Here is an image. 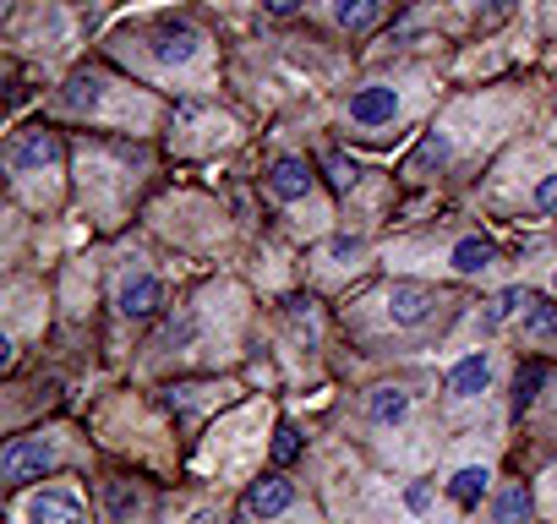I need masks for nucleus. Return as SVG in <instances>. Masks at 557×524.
<instances>
[{
	"mask_svg": "<svg viewBox=\"0 0 557 524\" xmlns=\"http://www.w3.org/2000/svg\"><path fill=\"white\" fill-rule=\"evenodd\" d=\"M50 464H55V448H50L45 437H17L7 453H0V475H7L12 486H23V481H39Z\"/></svg>",
	"mask_w": 557,
	"mask_h": 524,
	"instance_id": "obj_1",
	"label": "nucleus"
},
{
	"mask_svg": "<svg viewBox=\"0 0 557 524\" xmlns=\"http://www.w3.org/2000/svg\"><path fill=\"white\" fill-rule=\"evenodd\" d=\"M394 115H399V93L383 88V83H372V88H361V93L350 99V121H356V126H388Z\"/></svg>",
	"mask_w": 557,
	"mask_h": 524,
	"instance_id": "obj_2",
	"label": "nucleus"
},
{
	"mask_svg": "<svg viewBox=\"0 0 557 524\" xmlns=\"http://www.w3.org/2000/svg\"><path fill=\"white\" fill-rule=\"evenodd\" d=\"M290 502H296V486L278 481V475H262V481H251V491H246V513H251V519H273V513H285Z\"/></svg>",
	"mask_w": 557,
	"mask_h": 524,
	"instance_id": "obj_3",
	"label": "nucleus"
},
{
	"mask_svg": "<svg viewBox=\"0 0 557 524\" xmlns=\"http://www.w3.org/2000/svg\"><path fill=\"white\" fill-rule=\"evenodd\" d=\"M432 290H421V285H394L388 290V317L399 323V328H416V323H426L432 317Z\"/></svg>",
	"mask_w": 557,
	"mask_h": 524,
	"instance_id": "obj_4",
	"label": "nucleus"
},
{
	"mask_svg": "<svg viewBox=\"0 0 557 524\" xmlns=\"http://www.w3.org/2000/svg\"><path fill=\"white\" fill-rule=\"evenodd\" d=\"M28 524H83V502L72 491H39L28 502Z\"/></svg>",
	"mask_w": 557,
	"mask_h": 524,
	"instance_id": "obj_5",
	"label": "nucleus"
},
{
	"mask_svg": "<svg viewBox=\"0 0 557 524\" xmlns=\"http://www.w3.org/2000/svg\"><path fill=\"white\" fill-rule=\"evenodd\" d=\"M268 186H273V197L296 202V197H307V191H312V170H307L301 159H278V164H273V175H268Z\"/></svg>",
	"mask_w": 557,
	"mask_h": 524,
	"instance_id": "obj_6",
	"label": "nucleus"
},
{
	"mask_svg": "<svg viewBox=\"0 0 557 524\" xmlns=\"http://www.w3.org/2000/svg\"><path fill=\"white\" fill-rule=\"evenodd\" d=\"M61 159V142L50 137V132H28L17 148H12V164L17 170H45V164H55Z\"/></svg>",
	"mask_w": 557,
	"mask_h": 524,
	"instance_id": "obj_7",
	"label": "nucleus"
},
{
	"mask_svg": "<svg viewBox=\"0 0 557 524\" xmlns=\"http://www.w3.org/2000/svg\"><path fill=\"white\" fill-rule=\"evenodd\" d=\"M159 307H164V285H159V279H148V274H143V279H132V285L121 290V312H126V317H153Z\"/></svg>",
	"mask_w": 557,
	"mask_h": 524,
	"instance_id": "obj_8",
	"label": "nucleus"
},
{
	"mask_svg": "<svg viewBox=\"0 0 557 524\" xmlns=\"http://www.w3.org/2000/svg\"><path fill=\"white\" fill-rule=\"evenodd\" d=\"M486 383H492V361H486V355H465V361L448 372V394H454V399H470V394H481Z\"/></svg>",
	"mask_w": 557,
	"mask_h": 524,
	"instance_id": "obj_9",
	"label": "nucleus"
},
{
	"mask_svg": "<svg viewBox=\"0 0 557 524\" xmlns=\"http://www.w3.org/2000/svg\"><path fill=\"white\" fill-rule=\"evenodd\" d=\"M153 55H159L164 66H186V61L197 55V34H191V28H159V34H153Z\"/></svg>",
	"mask_w": 557,
	"mask_h": 524,
	"instance_id": "obj_10",
	"label": "nucleus"
},
{
	"mask_svg": "<svg viewBox=\"0 0 557 524\" xmlns=\"http://www.w3.org/2000/svg\"><path fill=\"white\" fill-rule=\"evenodd\" d=\"M486 486H492L486 464H465V470H454V481H448V497H454L459 508H475V502L486 497Z\"/></svg>",
	"mask_w": 557,
	"mask_h": 524,
	"instance_id": "obj_11",
	"label": "nucleus"
},
{
	"mask_svg": "<svg viewBox=\"0 0 557 524\" xmlns=\"http://www.w3.org/2000/svg\"><path fill=\"white\" fill-rule=\"evenodd\" d=\"M492 257H497V246H492V240H481V235H470V240H459V246H454V257H448V262H454L459 274H486V269H492Z\"/></svg>",
	"mask_w": 557,
	"mask_h": 524,
	"instance_id": "obj_12",
	"label": "nucleus"
},
{
	"mask_svg": "<svg viewBox=\"0 0 557 524\" xmlns=\"http://www.w3.org/2000/svg\"><path fill=\"white\" fill-rule=\"evenodd\" d=\"M377 12H383V0H334V17H339V28H350V34H367V28L377 23Z\"/></svg>",
	"mask_w": 557,
	"mask_h": 524,
	"instance_id": "obj_13",
	"label": "nucleus"
},
{
	"mask_svg": "<svg viewBox=\"0 0 557 524\" xmlns=\"http://www.w3.org/2000/svg\"><path fill=\"white\" fill-rule=\"evenodd\" d=\"M524 519H530V491L524 486H503L497 508H492V524H524Z\"/></svg>",
	"mask_w": 557,
	"mask_h": 524,
	"instance_id": "obj_14",
	"label": "nucleus"
},
{
	"mask_svg": "<svg viewBox=\"0 0 557 524\" xmlns=\"http://www.w3.org/2000/svg\"><path fill=\"white\" fill-rule=\"evenodd\" d=\"M524 334H530V339H552V334H557V307L541 301V296H530V301H524Z\"/></svg>",
	"mask_w": 557,
	"mask_h": 524,
	"instance_id": "obj_15",
	"label": "nucleus"
},
{
	"mask_svg": "<svg viewBox=\"0 0 557 524\" xmlns=\"http://www.w3.org/2000/svg\"><path fill=\"white\" fill-rule=\"evenodd\" d=\"M405 410H410V394H399V388H377V394L367 399V415H372V421H383V426H388V421H399Z\"/></svg>",
	"mask_w": 557,
	"mask_h": 524,
	"instance_id": "obj_16",
	"label": "nucleus"
},
{
	"mask_svg": "<svg viewBox=\"0 0 557 524\" xmlns=\"http://www.w3.org/2000/svg\"><path fill=\"white\" fill-rule=\"evenodd\" d=\"M104 497H110V519H126V513H137V491H132L126 481H110V486H104Z\"/></svg>",
	"mask_w": 557,
	"mask_h": 524,
	"instance_id": "obj_17",
	"label": "nucleus"
},
{
	"mask_svg": "<svg viewBox=\"0 0 557 524\" xmlns=\"http://www.w3.org/2000/svg\"><path fill=\"white\" fill-rule=\"evenodd\" d=\"M66 104H72V110H99V83H94V77H77V83L66 88Z\"/></svg>",
	"mask_w": 557,
	"mask_h": 524,
	"instance_id": "obj_18",
	"label": "nucleus"
},
{
	"mask_svg": "<svg viewBox=\"0 0 557 524\" xmlns=\"http://www.w3.org/2000/svg\"><path fill=\"white\" fill-rule=\"evenodd\" d=\"M296 453H301V437H296V426H278V432H273V459H278V464H290Z\"/></svg>",
	"mask_w": 557,
	"mask_h": 524,
	"instance_id": "obj_19",
	"label": "nucleus"
},
{
	"mask_svg": "<svg viewBox=\"0 0 557 524\" xmlns=\"http://www.w3.org/2000/svg\"><path fill=\"white\" fill-rule=\"evenodd\" d=\"M329 180H334V191H350V186H356V164H345V159H329Z\"/></svg>",
	"mask_w": 557,
	"mask_h": 524,
	"instance_id": "obj_20",
	"label": "nucleus"
},
{
	"mask_svg": "<svg viewBox=\"0 0 557 524\" xmlns=\"http://www.w3.org/2000/svg\"><path fill=\"white\" fill-rule=\"evenodd\" d=\"M535 208H541V213H557V175H546V180L535 186Z\"/></svg>",
	"mask_w": 557,
	"mask_h": 524,
	"instance_id": "obj_21",
	"label": "nucleus"
},
{
	"mask_svg": "<svg viewBox=\"0 0 557 524\" xmlns=\"http://www.w3.org/2000/svg\"><path fill=\"white\" fill-rule=\"evenodd\" d=\"M356 251H361V240H356V235H339V240L329 246V257H334V262H350Z\"/></svg>",
	"mask_w": 557,
	"mask_h": 524,
	"instance_id": "obj_22",
	"label": "nucleus"
},
{
	"mask_svg": "<svg viewBox=\"0 0 557 524\" xmlns=\"http://www.w3.org/2000/svg\"><path fill=\"white\" fill-rule=\"evenodd\" d=\"M290 317H296V328H318V312H312V301H290Z\"/></svg>",
	"mask_w": 557,
	"mask_h": 524,
	"instance_id": "obj_23",
	"label": "nucleus"
},
{
	"mask_svg": "<svg viewBox=\"0 0 557 524\" xmlns=\"http://www.w3.org/2000/svg\"><path fill=\"white\" fill-rule=\"evenodd\" d=\"M405 502H410L416 513H421V508H432V486H426V481H416V486L405 491Z\"/></svg>",
	"mask_w": 557,
	"mask_h": 524,
	"instance_id": "obj_24",
	"label": "nucleus"
},
{
	"mask_svg": "<svg viewBox=\"0 0 557 524\" xmlns=\"http://www.w3.org/2000/svg\"><path fill=\"white\" fill-rule=\"evenodd\" d=\"M301 7V0H262V12H273V17H290Z\"/></svg>",
	"mask_w": 557,
	"mask_h": 524,
	"instance_id": "obj_25",
	"label": "nucleus"
},
{
	"mask_svg": "<svg viewBox=\"0 0 557 524\" xmlns=\"http://www.w3.org/2000/svg\"><path fill=\"white\" fill-rule=\"evenodd\" d=\"M535 388H541V372H530V377H519V404H524V399H535Z\"/></svg>",
	"mask_w": 557,
	"mask_h": 524,
	"instance_id": "obj_26",
	"label": "nucleus"
},
{
	"mask_svg": "<svg viewBox=\"0 0 557 524\" xmlns=\"http://www.w3.org/2000/svg\"><path fill=\"white\" fill-rule=\"evenodd\" d=\"M508 12H513V0H492V7H486V17H492V23H497V17H508Z\"/></svg>",
	"mask_w": 557,
	"mask_h": 524,
	"instance_id": "obj_27",
	"label": "nucleus"
},
{
	"mask_svg": "<svg viewBox=\"0 0 557 524\" xmlns=\"http://www.w3.org/2000/svg\"><path fill=\"white\" fill-rule=\"evenodd\" d=\"M191 524H213V519H208V513H197V519H191Z\"/></svg>",
	"mask_w": 557,
	"mask_h": 524,
	"instance_id": "obj_28",
	"label": "nucleus"
}]
</instances>
